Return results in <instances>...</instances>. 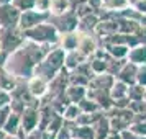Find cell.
<instances>
[{
    "instance_id": "1",
    "label": "cell",
    "mask_w": 146,
    "mask_h": 139,
    "mask_svg": "<svg viewBox=\"0 0 146 139\" xmlns=\"http://www.w3.org/2000/svg\"><path fill=\"white\" fill-rule=\"evenodd\" d=\"M53 47L54 46L38 44V43L27 40L17 51L8 54L3 67L18 80H28L33 77L35 67L51 53Z\"/></svg>"
},
{
    "instance_id": "2",
    "label": "cell",
    "mask_w": 146,
    "mask_h": 139,
    "mask_svg": "<svg viewBox=\"0 0 146 139\" xmlns=\"http://www.w3.org/2000/svg\"><path fill=\"white\" fill-rule=\"evenodd\" d=\"M64 57H66V51H62L61 47L54 46L51 53L48 54L44 59L41 61L38 66L35 67L33 75L40 77V79L46 80L48 84L62 70L64 67Z\"/></svg>"
},
{
    "instance_id": "3",
    "label": "cell",
    "mask_w": 146,
    "mask_h": 139,
    "mask_svg": "<svg viewBox=\"0 0 146 139\" xmlns=\"http://www.w3.org/2000/svg\"><path fill=\"white\" fill-rule=\"evenodd\" d=\"M25 33V40L38 43V44H49V46H58L59 43V33L56 31V28L46 21V23H41L38 26L31 28Z\"/></svg>"
},
{
    "instance_id": "4",
    "label": "cell",
    "mask_w": 146,
    "mask_h": 139,
    "mask_svg": "<svg viewBox=\"0 0 146 139\" xmlns=\"http://www.w3.org/2000/svg\"><path fill=\"white\" fill-rule=\"evenodd\" d=\"M25 33L18 26L0 28V51L3 54H12L25 43Z\"/></svg>"
},
{
    "instance_id": "5",
    "label": "cell",
    "mask_w": 146,
    "mask_h": 139,
    "mask_svg": "<svg viewBox=\"0 0 146 139\" xmlns=\"http://www.w3.org/2000/svg\"><path fill=\"white\" fill-rule=\"evenodd\" d=\"M48 21L56 28V31L59 34L74 33L79 28V16L76 15L74 10H71V12H67L64 15H51Z\"/></svg>"
},
{
    "instance_id": "6",
    "label": "cell",
    "mask_w": 146,
    "mask_h": 139,
    "mask_svg": "<svg viewBox=\"0 0 146 139\" xmlns=\"http://www.w3.org/2000/svg\"><path fill=\"white\" fill-rule=\"evenodd\" d=\"M40 106L41 101H35L31 105H27L25 111L21 113V129L25 131V134L33 132L35 129H38V123H40Z\"/></svg>"
},
{
    "instance_id": "7",
    "label": "cell",
    "mask_w": 146,
    "mask_h": 139,
    "mask_svg": "<svg viewBox=\"0 0 146 139\" xmlns=\"http://www.w3.org/2000/svg\"><path fill=\"white\" fill-rule=\"evenodd\" d=\"M51 13H46V12H40V10H27V12H21V16H20V23H18V28L21 31H28L31 28L38 26L41 23H46L49 20Z\"/></svg>"
},
{
    "instance_id": "8",
    "label": "cell",
    "mask_w": 146,
    "mask_h": 139,
    "mask_svg": "<svg viewBox=\"0 0 146 139\" xmlns=\"http://www.w3.org/2000/svg\"><path fill=\"white\" fill-rule=\"evenodd\" d=\"M21 12L12 3L0 5V28H13L20 23Z\"/></svg>"
},
{
    "instance_id": "9",
    "label": "cell",
    "mask_w": 146,
    "mask_h": 139,
    "mask_svg": "<svg viewBox=\"0 0 146 139\" xmlns=\"http://www.w3.org/2000/svg\"><path fill=\"white\" fill-rule=\"evenodd\" d=\"M99 47V40L94 34H86L79 31V44H77V51H79L84 57L90 59L94 56V53Z\"/></svg>"
},
{
    "instance_id": "10",
    "label": "cell",
    "mask_w": 146,
    "mask_h": 139,
    "mask_svg": "<svg viewBox=\"0 0 146 139\" xmlns=\"http://www.w3.org/2000/svg\"><path fill=\"white\" fill-rule=\"evenodd\" d=\"M27 87H28L30 95L36 100H43L48 95V92H49V84L46 80L36 77V75H33L31 79L27 80Z\"/></svg>"
},
{
    "instance_id": "11",
    "label": "cell",
    "mask_w": 146,
    "mask_h": 139,
    "mask_svg": "<svg viewBox=\"0 0 146 139\" xmlns=\"http://www.w3.org/2000/svg\"><path fill=\"white\" fill-rule=\"evenodd\" d=\"M87 98L89 100H94L97 105L107 111V110H110L113 106V100L110 97V92H107V90H100V88H90V87H87Z\"/></svg>"
},
{
    "instance_id": "12",
    "label": "cell",
    "mask_w": 146,
    "mask_h": 139,
    "mask_svg": "<svg viewBox=\"0 0 146 139\" xmlns=\"http://www.w3.org/2000/svg\"><path fill=\"white\" fill-rule=\"evenodd\" d=\"M67 87H69V70H66L62 67V70L49 82V92H48V95H51V97L62 95L66 92Z\"/></svg>"
},
{
    "instance_id": "13",
    "label": "cell",
    "mask_w": 146,
    "mask_h": 139,
    "mask_svg": "<svg viewBox=\"0 0 146 139\" xmlns=\"http://www.w3.org/2000/svg\"><path fill=\"white\" fill-rule=\"evenodd\" d=\"M117 33H118V21H117V16H115L112 20L99 21V25L94 31V36L97 40H102V38H107V36H112V34Z\"/></svg>"
},
{
    "instance_id": "14",
    "label": "cell",
    "mask_w": 146,
    "mask_h": 139,
    "mask_svg": "<svg viewBox=\"0 0 146 139\" xmlns=\"http://www.w3.org/2000/svg\"><path fill=\"white\" fill-rule=\"evenodd\" d=\"M136 72H138V66H135V64H131V62L126 61V64L123 66V69H121L118 72V75H117V80L126 84L128 87H131V85L136 84Z\"/></svg>"
},
{
    "instance_id": "15",
    "label": "cell",
    "mask_w": 146,
    "mask_h": 139,
    "mask_svg": "<svg viewBox=\"0 0 146 139\" xmlns=\"http://www.w3.org/2000/svg\"><path fill=\"white\" fill-rule=\"evenodd\" d=\"M115 77L110 75V74H100V75H95L90 82H89V85L90 88H100V90H107V92H110L112 90L113 84H115Z\"/></svg>"
},
{
    "instance_id": "16",
    "label": "cell",
    "mask_w": 146,
    "mask_h": 139,
    "mask_svg": "<svg viewBox=\"0 0 146 139\" xmlns=\"http://www.w3.org/2000/svg\"><path fill=\"white\" fill-rule=\"evenodd\" d=\"M79 44V31H74V33H66V34H59V43L58 47H61L62 51H76Z\"/></svg>"
},
{
    "instance_id": "17",
    "label": "cell",
    "mask_w": 146,
    "mask_h": 139,
    "mask_svg": "<svg viewBox=\"0 0 146 139\" xmlns=\"http://www.w3.org/2000/svg\"><path fill=\"white\" fill-rule=\"evenodd\" d=\"M89 59L84 57L77 49H76V51H69V53H66V57H64V69L69 70V72H72V70H76L80 64H84Z\"/></svg>"
},
{
    "instance_id": "18",
    "label": "cell",
    "mask_w": 146,
    "mask_h": 139,
    "mask_svg": "<svg viewBox=\"0 0 146 139\" xmlns=\"http://www.w3.org/2000/svg\"><path fill=\"white\" fill-rule=\"evenodd\" d=\"M17 85H18V79L13 77L3 66H0V90L12 93Z\"/></svg>"
},
{
    "instance_id": "19",
    "label": "cell",
    "mask_w": 146,
    "mask_h": 139,
    "mask_svg": "<svg viewBox=\"0 0 146 139\" xmlns=\"http://www.w3.org/2000/svg\"><path fill=\"white\" fill-rule=\"evenodd\" d=\"M66 98L69 103H74V105H77L80 103L84 98H87V87H76V85H69L66 88Z\"/></svg>"
},
{
    "instance_id": "20",
    "label": "cell",
    "mask_w": 146,
    "mask_h": 139,
    "mask_svg": "<svg viewBox=\"0 0 146 139\" xmlns=\"http://www.w3.org/2000/svg\"><path fill=\"white\" fill-rule=\"evenodd\" d=\"M99 21H100L99 16H97V13L94 12L92 15H87V16H84V18L79 20V28H77V31L86 33V34H94L95 28H97V25H99Z\"/></svg>"
},
{
    "instance_id": "21",
    "label": "cell",
    "mask_w": 146,
    "mask_h": 139,
    "mask_svg": "<svg viewBox=\"0 0 146 139\" xmlns=\"http://www.w3.org/2000/svg\"><path fill=\"white\" fill-rule=\"evenodd\" d=\"M126 61L128 62H131L135 66H145L146 64V46L143 44H138V46H135L130 49V53L126 56Z\"/></svg>"
},
{
    "instance_id": "22",
    "label": "cell",
    "mask_w": 146,
    "mask_h": 139,
    "mask_svg": "<svg viewBox=\"0 0 146 139\" xmlns=\"http://www.w3.org/2000/svg\"><path fill=\"white\" fill-rule=\"evenodd\" d=\"M94 131H95V139H107V136L112 132V128H110V119L104 116L100 118L95 125L92 126Z\"/></svg>"
},
{
    "instance_id": "23",
    "label": "cell",
    "mask_w": 146,
    "mask_h": 139,
    "mask_svg": "<svg viewBox=\"0 0 146 139\" xmlns=\"http://www.w3.org/2000/svg\"><path fill=\"white\" fill-rule=\"evenodd\" d=\"M117 21H118V33L121 34H136V31L141 26L136 21H131L128 18H123V16H117Z\"/></svg>"
},
{
    "instance_id": "24",
    "label": "cell",
    "mask_w": 146,
    "mask_h": 139,
    "mask_svg": "<svg viewBox=\"0 0 146 139\" xmlns=\"http://www.w3.org/2000/svg\"><path fill=\"white\" fill-rule=\"evenodd\" d=\"M20 129H21V116L17 115V113H10L7 123H5V126H3V131L7 132V134L17 136Z\"/></svg>"
},
{
    "instance_id": "25",
    "label": "cell",
    "mask_w": 146,
    "mask_h": 139,
    "mask_svg": "<svg viewBox=\"0 0 146 139\" xmlns=\"http://www.w3.org/2000/svg\"><path fill=\"white\" fill-rule=\"evenodd\" d=\"M105 61H107V74H110V75H113V77L117 79L118 72L126 64V59H117V57H112V56L108 54L105 57Z\"/></svg>"
},
{
    "instance_id": "26",
    "label": "cell",
    "mask_w": 146,
    "mask_h": 139,
    "mask_svg": "<svg viewBox=\"0 0 146 139\" xmlns=\"http://www.w3.org/2000/svg\"><path fill=\"white\" fill-rule=\"evenodd\" d=\"M128 88H130V87L126 85V84L120 82V80H115L112 90H110V97H112V100L113 101H117V100L128 98Z\"/></svg>"
},
{
    "instance_id": "27",
    "label": "cell",
    "mask_w": 146,
    "mask_h": 139,
    "mask_svg": "<svg viewBox=\"0 0 146 139\" xmlns=\"http://www.w3.org/2000/svg\"><path fill=\"white\" fill-rule=\"evenodd\" d=\"M71 10H72V5L69 0H51V8H49L51 15H64Z\"/></svg>"
},
{
    "instance_id": "28",
    "label": "cell",
    "mask_w": 146,
    "mask_h": 139,
    "mask_svg": "<svg viewBox=\"0 0 146 139\" xmlns=\"http://www.w3.org/2000/svg\"><path fill=\"white\" fill-rule=\"evenodd\" d=\"M72 139H95V131L92 126H77L72 129Z\"/></svg>"
},
{
    "instance_id": "29",
    "label": "cell",
    "mask_w": 146,
    "mask_h": 139,
    "mask_svg": "<svg viewBox=\"0 0 146 139\" xmlns=\"http://www.w3.org/2000/svg\"><path fill=\"white\" fill-rule=\"evenodd\" d=\"M130 7L128 0H102V8L108 12H121Z\"/></svg>"
},
{
    "instance_id": "30",
    "label": "cell",
    "mask_w": 146,
    "mask_h": 139,
    "mask_svg": "<svg viewBox=\"0 0 146 139\" xmlns=\"http://www.w3.org/2000/svg\"><path fill=\"white\" fill-rule=\"evenodd\" d=\"M131 126V123L125 118H112L110 119V128L113 132H123Z\"/></svg>"
},
{
    "instance_id": "31",
    "label": "cell",
    "mask_w": 146,
    "mask_h": 139,
    "mask_svg": "<svg viewBox=\"0 0 146 139\" xmlns=\"http://www.w3.org/2000/svg\"><path fill=\"white\" fill-rule=\"evenodd\" d=\"M79 115H82L80 108L77 105L71 103V105L66 106V110H64V113H62V118L66 119V121H74V123H76V119L79 118Z\"/></svg>"
},
{
    "instance_id": "32",
    "label": "cell",
    "mask_w": 146,
    "mask_h": 139,
    "mask_svg": "<svg viewBox=\"0 0 146 139\" xmlns=\"http://www.w3.org/2000/svg\"><path fill=\"white\" fill-rule=\"evenodd\" d=\"M105 49L112 57H117V59H126V56L130 53V47L126 46H108Z\"/></svg>"
},
{
    "instance_id": "33",
    "label": "cell",
    "mask_w": 146,
    "mask_h": 139,
    "mask_svg": "<svg viewBox=\"0 0 146 139\" xmlns=\"http://www.w3.org/2000/svg\"><path fill=\"white\" fill-rule=\"evenodd\" d=\"M77 106L80 108V111L82 113H89V115H90V113H97V111L102 110L94 100H89V98H84L80 103H77Z\"/></svg>"
},
{
    "instance_id": "34",
    "label": "cell",
    "mask_w": 146,
    "mask_h": 139,
    "mask_svg": "<svg viewBox=\"0 0 146 139\" xmlns=\"http://www.w3.org/2000/svg\"><path fill=\"white\" fill-rule=\"evenodd\" d=\"M89 64H90V69H92V72L95 75L107 74V61L105 59H94V57H90Z\"/></svg>"
},
{
    "instance_id": "35",
    "label": "cell",
    "mask_w": 146,
    "mask_h": 139,
    "mask_svg": "<svg viewBox=\"0 0 146 139\" xmlns=\"http://www.w3.org/2000/svg\"><path fill=\"white\" fill-rule=\"evenodd\" d=\"M143 95H145V87L138 85V84H135L128 88V98L130 101H139V100H143Z\"/></svg>"
},
{
    "instance_id": "36",
    "label": "cell",
    "mask_w": 146,
    "mask_h": 139,
    "mask_svg": "<svg viewBox=\"0 0 146 139\" xmlns=\"http://www.w3.org/2000/svg\"><path fill=\"white\" fill-rule=\"evenodd\" d=\"M62 125H64V118L61 116V115H54V118L51 119V123L48 125L46 131L51 132V134H56L58 136V132H59V129L62 128Z\"/></svg>"
},
{
    "instance_id": "37",
    "label": "cell",
    "mask_w": 146,
    "mask_h": 139,
    "mask_svg": "<svg viewBox=\"0 0 146 139\" xmlns=\"http://www.w3.org/2000/svg\"><path fill=\"white\" fill-rule=\"evenodd\" d=\"M90 80L80 75L77 72H69V85H76V87H87Z\"/></svg>"
},
{
    "instance_id": "38",
    "label": "cell",
    "mask_w": 146,
    "mask_h": 139,
    "mask_svg": "<svg viewBox=\"0 0 146 139\" xmlns=\"http://www.w3.org/2000/svg\"><path fill=\"white\" fill-rule=\"evenodd\" d=\"M12 5L17 7L20 12H27V10H33L36 5V0H13Z\"/></svg>"
},
{
    "instance_id": "39",
    "label": "cell",
    "mask_w": 146,
    "mask_h": 139,
    "mask_svg": "<svg viewBox=\"0 0 146 139\" xmlns=\"http://www.w3.org/2000/svg\"><path fill=\"white\" fill-rule=\"evenodd\" d=\"M128 129L133 131L135 134H138V136H141V138L146 139V121H135Z\"/></svg>"
},
{
    "instance_id": "40",
    "label": "cell",
    "mask_w": 146,
    "mask_h": 139,
    "mask_svg": "<svg viewBox=\"0 0 146 139\" xmlns=\"http://www.w3.org/2000/svg\"><path fill=\"white\" fill-rule=\"evenodd\" d=\"M135 115H146V101L145 100H139V101H130L128 106Z\"/></svg>"
},
{
    "instance_id": "41",
    "label": "cell",
    "mask_w": 146,
    "mask_h": 139,
    "mask_svg": "<svg viewBox=\"0 0 146 139\" xmlns=\"http://www.w3.org/2000/svg\"><path fill=\"white\" fill-rule=\"evenodd\" d=\"M74 12H76V15L80 18H84V16H87V15H92L94 13V8L89 5V3H82V5H77V7L74 8Z\"/></svg>"
},
{
    "instance_id": "42",
    "label": "cell",
    "mask_w": 146,
    "mask_h": 139,
    "mask_svg": "<svg viewBox=\"0 0 146 139\" xmlns=\"http://www.w3.org/2000/svg\"><path fill=\"white\" fill-rule=\"evenodd\" d=\"M136 84L146 88V64L138 67V72H136Z\"/></svg>"
},
{
    "instance_id": "43",
    "label": "cell",
    "mask_w": 146,
    "mask_h": 139,
    "mask_svg": "<svg viewBox=\"0 0 146 139\" xmlns=\"http://www.w3.org/2000/svg\"><path fill=\"white\" fill-rule=\"evenodd\" d=\"M10 103H12V93L0 90V110L5 106H10Z\"/></svg>"
},
{
    "instance_id": "44",
    "label": "cell",
    "mask_w": 146,
    "mask_h": 139,
    "mask_svg": "<svg viewBox=\"0 0 146 139\" xmlns=\"http://www.w3.org/2000/svg\"><path fill=\"white\" fill-rule=\"evenodd\" d=\"M130 7H133L135 10H138L141 13L146 15V0H128Z\"/></svg>"
},
{
    "instance_id": "45",
    "label": "cell",
    "mask_w": 146,
    "mask_h": 139,
    "mask_svg": "<svg viewBox=\"0 0 146 139\" xmlns=\"http://www.w3.org/2000/svg\"><path fill=\"white\" fill-rule=\"evenodd\" d=\"M36 10L40 12H46L49 13V8H51V0H36V5H35Z\"/></svg>"
},
{
    "instance_id": "46",
    "label": "cell",
    "mask_w": 146,
    "mask_h": 139,
    "mask_svg": "<svg viewBox=\"0 0 146 139\" xmlns=\"http://www.w3.org/2000/svg\"><path fill=\"white\" fill-rule=\"evenodd\" d=\"M10 113H12L10 106H5V108H2V110H0V129H3V126H5V123H7Z\"/></svg>"
},
{
    "instance_id": "47",
    "label": "cell",
    "mask_w": 146,
    "mask_h": 139,
    "mask_svg": "<svg viewBox=\"0 0 146 139\" xmlns=\"http://www.w3.org/2000/svg\"><path fill=\"white\" fill-rule=\"evenodd\" d=\"M135 36L138 38L139 44L146 46V26H139V30L136 31V34H135Z\"/></svg>"
},
{
    "instance_id": "48",
    "label": "cell",
    "mask_w": 146,
    "mask_h": 139,
    "mask_svg": "<svg viewBox=\"0 0 146 139\" xmlns=\"http://www.w3.org/2000/svg\"><path fill=\"white\" fill-rule=\"evenodd\" d=\"M121 139H145V138H141V136H138V134H135L133 131L126 129V131L121 132Z\"/></svg>"
},
{
    "instance_id": "49",
    "label": "cell",
    "mask_w": 146,
    "mask_h": 139,
    "mask_svg": "<svg viewBox=\"0 0 146 139\" xmlns=\"http://www.w3.org/2000/svg\"><path fill=\"white\" fill-rule=\"evenodd\" d=\"M87 3L94 8V12H97L102 8V0H87Z\"/></svg>"
},
{
    "instance_id": "50",
    "label": "cell",
    "mask_w": 146,
    "mask_h": 139,
    "mask_svg": "<svg viewBox=\"0 0 146 139\" xmlns=\"http://www.w3.org/2000/svg\"><path fill=\"white\" fill-rule=\"evenodd\" d=\"M69 2H71V5H72V10L76 7H77V5H82V3H87V0H69Z\"/></svg>"
},
{
    "instance_id": "51",
    "label": "cell",
    "mask_w": 146,
    "mask_h": 139,
    "mask_svg": "<svg viewBox=\"0 0 146 139\" xmlns=\"http://www.w3.org/2000/svg\"><path fill=\"white\" fill-rule=\"evenodd\" d=\"M107 139H121V132H110L108 136H107Z\"/></svg>"
},
{
    "instance_id": "52",
    "label": "cell",
    "mask_w": 146,
    "mask_h": 139,
    "mask_svg": "<svg viewBox=\"0 0 146 139\" xmlns=\"http://www.w3.org/2000/svg\"><path fill=\"white\" fill-rule=\"evenodd\" d=\"M41 139H56V134H51V132H48V131H43Z\"/></svg>"
},
{
    "instance_id": "53",
    "label": "cell",
    "mask_w": 146,
    "mask_h": 139,
    "mask_svg": "<svg viewBox=\"0 0 146 139\" xmlns=\"http://www.w3.org/2000/svg\"><path fill=\"white\" fill-rule=\"evenodd\" d=\"M135 121H146V115H135Z\"/></svg>"
},
{
    "instance_id": "54",
    "label": "cell",
    "mask_w": 146,
    "mask_h": 139,
    "mask_svg": "<svg viewBox=\"0 0 146 139\" xmlns=\"http://www.w3.org/2000/svg\"><path fill=\"white\" fill-rule=\"evenodd\" d=\"M5 61H7V54H3L2 51H0V66H3Z\"/></svg>"
},
{
    "instance_id": "55",
    "label": "cell",
    "mask_w": 146,
    "mask_h": 139,
    "mask_svg": "<svg viewBox=\"0 0 146 139\" xmlns=\"http://www.w3.org/2000/svg\"><path fill=\"white\" fill-rule=\"evenodd\" d=\"M13 0H0V5H8V3H12Z\"/></svg>"
},
{
    "instance_id": "56",
    "label": "cell",
    "mask_w": 146,
    "mask_h": 139,
    "mask_svg": "<svg viewBox=\"0 0 146 139\" xmlns=\"http://www.w3.org/2000/svg\"><path fill=\"white\" fill-rule=\"evenodd\" d=\"M5 139H20V138H18V136H13V134H7Z\"/></svg>"
},
{
    "instance_id": "57",
    "label": "cell",
    "mask_w": 146,
    "mask_h": 139,
    "mask_svg": "<svg viewBox=\"0 0 146 139\" xmlns=\"http://www.w3.org/2000/svg\"><path fill=\"white\" fill-rule=\"evenodd\" d=\"M5 136H7V132L3 131V129H0V139H5Z\"/></svg>"
},
{
    "instance_id": "58",
    "label": "cell",
    "mask_w": 146,
    "mask_h": 139,
    "mask_svg": "<svg viewBox=\"0 0 146 139\" xmlns=\"http://www.w3.org/2000/svg\"><path fill=\"white\" fill-rule=\"evenodd\" d=\"M143 100L146 101V88H145V95H143Z\"/></svg>"
}]
</instances>
